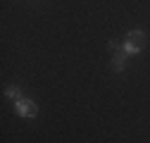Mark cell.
<instances>
[{"instance_id": "obj_1", "label": "cell", "mask_w": 150, "mask_h": 143, "mask_svg": "<svg viewBox=\"0 0 150 143\" xmlns=\"http://www.w3.org/2000/svg\"><path fill=\"white\" fill-rule=\"evenodd\" d=\"M143 43H145V33H143L141 29H134V31H129L122 50L126 52V57H129V55H138V52L143 50Z\"/></svg>"}, {"instance_id": "obj_2", "label": "cell", "mask_w": 150, "mask_h": 143, "mask_svg": "<svg viewBox=\"0 0 150 143\" xmlns=\"http://www.w3.org/2000/svg\"><path fill=\"white\" fill-rule=\"evenodd\" d=\"M14 112L19 115V117H29V119H33L36 115H38V110H36L33 100H26V98L14 100Z\"/></svg>"}, {"instance_id": "obj_3", "label": "cell", "mask_w": 150, "mask_h": 143, "mask_svg": "<svg viewBox=\"0 0 150 143\" xmlns=\"http://www.w3.org/2000/svg\"><path fill=\"white\" fill-rule=\"evenodd\" d=\"M110 50H115V55H112V67H115L117 74H122V72H124V62H126V52L115 41H110Z\"/></svg>"}, {"instance_id": "obj_4", "label": "cell", "mask_w": 150, "mask_h": 143, "mask_svg": "<svg viewBox=\"0 0 150 143\" xmlns=\"http://www.w3.org/2000/svg\"><path fill=\"white\" fill-rule=\"evenodd\" d=\"M5 96L12 98V100H19L22 98V91H19V86H7L5 88Z\"/></svg>"}]
</instances>
